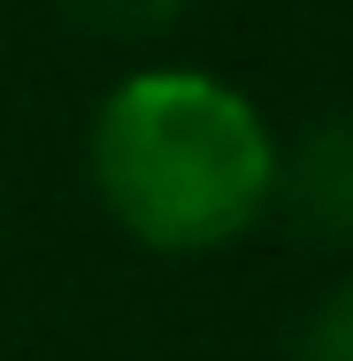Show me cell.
<instances>
[{
    "mask_svg": "<svg viewBox=\"0 0 353 361\" xmlns=\"http://www.w3.org/2000/svg\"><path fill=\"white\" fill-rule=\"evenodd\" d=\"M92 192L139 246L208 254L277 200V139L238 85L139 70L92 116Z\"/></svg>",
    "mask_w": 353,
    "mask_h": 361,
    "instance_id": "6da1fadb",
    "label": "cell"
},
{
    "mask_svg": "<svg viewBox=\"0 0 353 361\" xmlns=\"http://www.w3.org/2000/svg\"><path fill=\"white\" fill-rule=\"evenodd\" d=\"M277 200L307 238L353 246V116H330L292 154H277Z\"/></svg>",
    "mask_w": 353,
    "mask_h": 361,
    "instance_id": "7a4b0ae2",
    "label": "cell"
},
{
    "mask_svg": "<svg viewBox=\"0 0 353 361\" xmlns=\"http://www.w3.org/2000/svg\"><path fill=\"white\" fill-rule=\"evenodd\" d=\"M85 31H108V39H154V31H169L192 0H62Z\"/></svg>",
    "mask_w": 353,
    "mask_h": 361,
    "instance_id": "3957f363",
    "label": "cell"
},
{
    "mask_svg": "<svg viewBox=\"0 0 353 361\" xmlns=\"http://www.w3.org/2000/svg\"><path fill=\"white\" fill-rule=\"evenodd\" d=\"M292 361H353V285H338L299 331V354Z\"/></svg>",
    "mask_w": 353,
    "mask_h": 361,
    "instance_id": "277c9868",
    "label": "cell"
}]
</instances>
